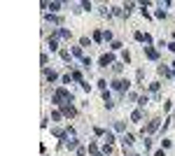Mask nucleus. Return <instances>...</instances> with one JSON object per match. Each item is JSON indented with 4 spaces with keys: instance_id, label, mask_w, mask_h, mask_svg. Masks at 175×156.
I'll return each instance as SVG.
<instances>
[{
    "instance_id": "nucleus-28",
    "label": "nucleus",
    "mask_w": 175,
    "mask_h": 156,
    "mask_svg": "<svg viewBox=\"0 0 175 156\" xmlns=\"http://www.w3.org/2000/svg\"><path fill=\"white\" fill-rule=\"evenodd\" d=\"M161 147H164V149H168V147H171V140H166V137H164V140H161Z\"/></svg>"
},
{
    "instance_id": "nucleus-26",
    "label": "nucleus",
    "mask_w": 175,
    "mask_h": 156,
    "mask_svg": "<svg viewBox=\"0 0 175 156\" xmlns=\"http://www.w3.org/2000/svg\"><path fill=\"white\" fill-rule=\"evenodd\" d=\"M156 19H166V12L164 9H156Z\"/></svg>"
},
{
    "instance_id": "nucleus-18",
    "label": "nucleus",
    "mask_w": 175,
    "mask_h": 156,
    "mask_svg": "<svg viewBox=\"0 0 175 156\" xmlns=\"http://www.w3.org/2000/svg\"><path fill=\"white\" fill-rule=\"evenodd\" d=\"M49 9H52V12H58V9H61V2H49Z\"/></svg>"
},
{
    "instance_id": "nucleus-2",
    "label": "nucleus",
    "mask_w": 175,
    "mask_h": 156,
    "mask_svg": "<svg viewBox=\"0 0 175 156\" xmlns=\"http://www.w3.org/2000/svg\"><path fill=\"white\" fill-rule=\"evenodd\" d=\"M128 84H131L128 79H115V82H112V89H115V91H119V93H124V91L128 89Z\"/></svg>"
},
{
    "instance_id": "nucleus-34",
    "label": "nucleus",
    "mask_w": 175,
    "mask_h": 156,
    "mask_svg": "<svg viewBox=\"0 0 175 156\" xmlns=\"http://www.w3.org/2000/svg\"><path fill=\"white\" fill-rule=\"evenodd\" d=\"M154 156H166V152H164V149H159V152H156Z\"/></svg>"
},
{
    "instance_id": "nucleus-30",
    "label": "nucleus",
    "mask_w": 175,
    "mask_h": 156,
    "mask_svg": "<svg viewBox=\"0 0 175 156\" xmlns=\"http://www.w3.org/2000/svg\"><path fill=\"white\" fill-rule=\"evenodd\" d=\"M82 47H91V42H89V37H82V42H80Z\"/></svg>"
},
{
    "instance_id": "nucleus-27",
    "label": "nucleus",
    "mask_w": 175,
    "mask_h": 156,
    "mask_svg": "<svg viewBox=\"0 0 175 156\" xmlns=\"http://www.w3.org/2000/svg\"><path fill=\"white\" fill-rule=\"evenodd\" d=\"M143 77H145V72H143V70H138V72H136V79H138V82H143Z\"/></svg>"
},
{
    "instance_id": "nucleus-25",
    "label": "nucleus",
    "mask_w": 175,
    "mask_h": 156,
    "mask_svg": "<svg viewBox=\"0 0 175 156\" xmlns=\"http://www.w3.org/2000/svg\"><path fill=\"white\" fill-rule=\"evenodd\" d=\"M124 128H126V126L121 124V121H117V124H115V130H119V133H121V130H124Z\"/></svg>"
},
{
    "instance_id": "nucleus-12",
    "label": "nucleus",
    "mask_w": 175,
    "mask_h": 156,
    "mask_svg": "<svg viewBox=\"0 0 175 156\" xmlns=\"http://www.w3.org/2000/svg\"><path fill=\"white\" fill-rule=\"evenodd\" d=\"M65 145H68V149H80V145H77L75 137H72V140H65Z\"/></svg>"
},
{
    "instance_id": "nucleus-14",
    "label": "nucleus",
    "mask_w": 175,
    "mask_h": 156,
    "mask_svg": "<svg viewBox=\"0 0 175 156\" xmlns=\"http://www.w3.org/2000/svg\"><path fill=\"white\" fill-rule=\"evenodd\" d=\"M159 72H161L164 77H173V70H168V68H164V65L159 68Z\"/></svg>"
},
{
    "instance_id": "nucleus-15",
    "label": "nucleus",
    "mask_w": 175,
    "mask_h": 156,
    "mask_svg": "<svg viewBox=\"0 0 175 156\" xmlns=\"http://www.w3.org/2000/svg\"><path fill=\"white\" fill-rule=\"evenodd\" d=\"M61 58L65 63H70V51H68V49H61Z\"/></svg>"
},
{
    "instance_id": "nucleus-6",
    "label": "nucleus",
    "mask_w": 175,
    "mask_h": 156,
    "mask_svg": "<svg viewBox=\"0 0 175 156\" xmlns=\"http://www.w3.org/2000/svg\"><path fill=\"white\" fill-rule=\"evenodd\" d=\"M145 54H147V58H152V61H156V58H159V51H156V49H152V47H145Z\"/></svg>"
},
{
    "instance_id": "nucleus-1",
    "label": "nucleus",
    "mask_w": 175,
    "mask_h": 156,
    "mask_svg": "<svg viewBox=\"0 0 175 156\" xmlns=\"http://www.w3.org/2000/svg\"><path fill=\"white\" fill-rule=\"evenodd\" d=\"M63 100L72 103V93H70L68 89H56V93H54V98H52V103H54V105H61V107H63V105H65Z\"/></svg>"
},
{
    "instance_id": "nucleus-13",
    "label": "nucleus",
    "mask_w": 175,
    "mask_h": 156,
    "mask_svg": "<svg viewBox=\"0 0 175 156\" xmlns=\"http://www.w3.org/2000/svg\"><path fill=\"white\" fill-rule=\"evenodd\" d=\"M147 103H149V95H140V98H138V105H140V107H145V105H147Z\"/></svg>"
},
{
    "instance_id": "nucleus-21",
    "label": "nucleus",
    "mask_w": 175,
    "mask_h": 156,
    "mask_svg": "<svg viewBox=\"0 0 175 156\" xmlns=\"http://www.w3.org/2000/svg\"><path fill=\"white\" fill-rule=\"evenodd\" d=\"M72 79H75V82H80V84H82V72H77V70H75V72H72Z\"/></svg>"
},
{
    "instance_id": "nucleus-23",
    "label": "nucleus",
    "mask_w": 175,
    "mask_h": 156,
    "mask_svg": "<svg viewBox=\"0 0 175 156\" xmlns=\"http://www.w3.org/2000/svg\"><path fill=\"white\" fill-rule=\"evenodd\" d=\"M103 40H105V42H110V40H112V33L105 31V33H103Z\"/></svg>"
},
{
    "instance_id": "nucleus-4",
    "label": "nucleus",
    "mask_w": 175,
    "mask_h": 156,
    "mask_svg": "<svg viewBox=\"0 0 175 156\" xmlns=\"http://www.w3.org/2000/svg\"><path fill=\"white\" fill-rule=\"evenodd\" d=\"M108 65H115V56L112 54H103L100 56V68H108Z\"/></svg>"
},
{
    "instance_id": "nucleus-29",
    "label": "nucleus",
    "mask_w": 175,
    "mask_h": 156,
    "mask_svg": "<svg viewBox=\"0 0 175 156\" xmlns=\"http://www.w3.org/2000/svg\"><path fill=\"white\" fill-rule=\"evenodd\" d=\"M80 7H82V9H91V2H89V0H84V2L80 5Z\"/></svg>"
},
{
    "instance_id": "nucleus-19",
    "label": "nucleus",
    "mask_w": 175,
    "mask_h": 156,
    "mask_svg": "<svg viewBox=\"0 0 175 156\" xmlns=\"http://www.w3.org/2000/svg\"><path fill=\"white\" fill-rule=\"evenodd\" d=\"M112 70H115L117 75H119V72H121V70H124V63H115V65H112Z\"/></svg>"
},
{
    "instance_id": "nucleus-5",
    "label": "nucleus",
    "mask_w": 175,
    "mask_h": 156,
    "mask_svg": "<svg viewBox=\"0 0 175 156\" xmlns=\"http://www.w3.org/2000/svg\"><path fill=\"white\" fill-rule=\"evenodd\" d=\"M44 77H47V82H56L58 79L56 70H49V68H44Z\"/></svg>"
},
{
    "instance_id": "nucleus-24",
    "label": "nucleus",
    "mask_w": 175,
    "mask_h": 156,
    "mask_svg": "<svg viewBox=\"0 0 175 156\" xmlns=\"http://www.w3.org/2000/svg\"><path fill=\"white\" fill-rule=\"evenodd\" d=\"M110 47H112V51H119V49H121V42H112Z\"/></svg>"
},
{
    "instance_id": "nucleus-3",
    "label": "nucleus",
    "mask_w": 175,
    "mask_h": 156,
    "mask_svg": "<svg viewBox=\"0 0 175 156\" xmlns=\"http://www.w3.org/2000/svg\"><path fill=\"white\" fill-rule=\"evenodd\" d=\"M156 128H159V119H152V121L147 124V128H143V137H145V135H149V133H154Z\"/></svg>"
},
{
    "instance_id": "nucleus-7",
    "label": "nucleus",
    "mask_w": 175,
    "mask_h": 156,
    "mask_svg": "<svg viewBox=\"0 0 175 156\" xmlns=\"http://www.w3.org/2000/svg\"><path fill=\"white\" fill-rule=\"evenodd\" d=\"M63 114H65V117H75L77 112H75V107H72V105H63Z\"/></svg>"
},
{
    "instance_id": "nucleus-36",
    "label": "nucleus",
    "mask_w": 175,
    "mask_h": 156,
    "mask_svg": "<svg viewBox=\"0 0 175 156\" xmlns=\"http://www.w3.org/2000/svg\"><path fill=\"white\" fill-rule=\"evenodd\" d=\"M173 70H175V63H173Z\"/></svg>"
},
{
    "instance_id": "nucleus-33",
    "label": "nucleus",
    "mask_w": 175,
    "mask_h": 156,
    "mask_svg": "<svg viewBox=\"0 0 175 156\" xmlns=\"http://www.w3.org/2000/svg\"><path fill=\"white\" fill-rule=\"evenodd\" d=\"M168 51H173V54H175V42H171V44H168Z\"/></svg>"
},
{
    "instance_id": "nucleus-32",
    "label": "nucleus",
    "mask_w": 175,
    "mask_h": 156,
    "mask_svg": "<svg viewBox=\"0 0 175 156\" xmlns=\"http://www.w3.org/2000/svg\"><path fill=\"white\" fill-rule=\"evenodd\" d=\"M77 156H87V149H84V147H80V149H77Z\"/></svg>"
},
{
    "instance_id": "nucleus-9",
    "label": "nucleus",
    "mask_w": 175,
    "mask_h": 156,
    "mask_svg": "<svg viewBox=\"0 0 175 156\" xmlns=\"http://www.w3.org/2000/svg\"><path fill=\"white\" fill-rule=\"evenodd\" d=\"M44 19H47V21H52V24H63V19H61V16H56V14H47Z\"/></svg>"
},
{
    "instance_id": "nucleus-10",
    "label": "nucleus",
    "mask_w": 175,
    "mask_h": 156,
    "mask_svg": "<svg viewBox=\"0 0 175 156\" xmlns=\"http://www.w3.org/2000/svg\"><path fill=\"white\" fill-rule=\"evenodd\" d=\"M140 119H143V112H140V110H136V112L131 114V121H133V124H138Z\"/></svg>"
},
{
    "instance_id": "nucleus-11",
    "label": "nucleus",
    "mask_w": 175,
    "mask_h": 156,
    "mask_svg": "<svg viewBox=\"0 0 175 156\" xmlns=\"http://www.w3.org/2000/svg\"><path fill=\"white\" fill-rule=\"evenodd\" d=\"M49 49H52V51H56V49H58V40L54 37V35L49 37Z\"/></svg>"
},
{
    "instance_id": "nucleus-31",
    "label": "nucleus",
    "mask_w": 175,
    "mask_h": 156,
    "mask_svg": "<svg viewBox=\"0 0 175 156\" xmlns=\"http://www.w3.org/2000/svg\"><path fill=\"white\" fill-rule=\"evenodd\" d=\"M40 63H42V65H47V63H49V56H47V54H42V58H40Z\"/></svg>"
},
{
    "instance_id": "nucleus-35",
    "label": "nucleus",
    "mask_w": 175,
    "mask_h": 156,
    "mask_svg": "<svg viewBox=\"0 0 175 156\" xmlns=\"http://www.w3.org/2000/svg\"><path fill=\"white\" fill-rule=\"evenodd\" d=\"M173 42H175V33H173Z\"/></svg>"
},
{
    "instance_id": "nucleus-16",
    "label": "nucleus",
    "mask_w": 175,
    "mask_h": 156,
    "mask_svg": "<svg viewBox=\"0 0 175 156\" xmlns=\"http://www.w3.org/2000/svg\"><path fill=\"white\" fill-rule=\"evenodd\" d=\"M98 89H100V91H108V82H105V79H98Z\"/></svg>"
},
{
    "instance_id": "nucleus-17",
    "label": "nucleus",
    "mask_w": 175,
    "mask_h": 156,
    "mask_svg": "<svg viewBox=\"0 0 175 156\" xmlns=\"http://www.w3.org/2000/svg\"><path fill=\"white\" fill-rule=\"evenodd\" d=\"M133 37H136L138 42H145V37H147V35H145V33H140V31H138V33H136V35H133Z\"/></svg>"
},
{
    "instance_id": "nucleus-22",
    "label": "nucleus",
    "mask_w": 175,
    "mask_h": 156,
    "mask_svg": "<svg viewBox=\"0 0 175 156\" xmlns=\"http://www.w3.org/2000/svg\"><path fill=\"white\" fill-rule=\"evenodd\" d=\"M149 91L156 93V91H159V82H152V84H149Z\"/></svg>"
},
{
    "instance_id": "nucleus-8",
    "label": "nucleus",
    "mask_w": 175,
    "mask_h": 156,
    "mask_svg": "<svg viewBox=\"0 0 175 156\" xmlns=\"http://www.w3.org/2000/svg\"><path fill=\"white\" fill-rule=\"evenodd\" d=\"M121 142H124V145H133V142H136V137H133L131 133H124V137H121Z\"/></svg>"
},
{
    "instance_id": "nucleus-20",
    "label": "nucleus",
    "mask_w": 175,
    "mask_h": 156,
    "mask_svg": "<svg viewBox=\"0 0 175 156\" xmlns=\"http://www.w3.org/2000/svg\"><path fill=\"white\" fill-rule=\"evenodd\" d=\"M72 54H75L77 58H84V56H82V49H80V47H72Z\"/></svg>"
}]
</instances>
